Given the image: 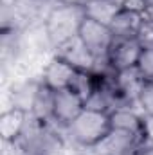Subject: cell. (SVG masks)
Here are the masks:
<instances>
[{"mask_svg": "<svg viewBox=\"0 0 153 155\" xmlns=\"http://www.w3.org/2000/svg\"><path fill=\"white\" fill-rule=\"evenodd\" d=\"M27 117H29V112L22 110V108H11L7 112H4L2 117H0V135L5 143H16L25 126H27Z\"/></svg>", "mask_w": 153, "mask_h": 155, "instance_id": "cell-10", "label": "cell"}, {"mask_svg": "<svg viewBox=\"0 0 153 155\" xmlns=\"http://www.w3.org/2000/svg\"><path fill=\"white\" fill-rule=\"evenodd\" d=\"M72 141L83 148H94L101 143L112 130V121L108 112L83 108L81 114L67 126Z\"/></svg>", "mask_w": 153, "mask_h": 155, "instance_id": "cell-2", "label": "cell"}, {"mask_svg": "<svg viewBox=\"0 0 153 155\" xmlns=\"http://www.w3.org/2000/svg\"><path fill=\"white\" fill-rule=\"evenodd\" d=\"M144 4H146L144 0H124V2H122V5H121V9L142 15V13H144Z\"/></svg>", "mask_w": 153, "mask_h": 155, "instance_id": "cell-19", "label": "cell"}, {"mask_svg": "<svg viewBox=\"0 0 153 155\" xmlns=\"http://www.w3.org/2000/svg\"><path fill=\"white\" fill-rule=\"evenodd\" d=\"M126 155H153V143L151 141H146V139H141L130 150V153H126Z\"/></svg>", "mask_w": 153, "mask_h": 155, "instance_id": "cell-18", "label": "cell"}, {"mask_svg": "<svg viewBox=\"0 0 153 155\" xmlns=\"http://www.w3.org/2000/svg\"><path fill=\"white\" fill-rule=\"evenodd\" d=\"M83 4H58L47 16L45 31L54 47L77 36L79 27L85 20Z\"/></svg>", "mask_w": 153, "mask_h": 155, "instance_id": "cell-1", "label": "cell"}, {"mask_svg": "<svg viewBox=\"0 0 153 155\" xmlns=\"http://www.w3.org/2000/svg\"><path fill=\"white\" fill-rule=\"evenodd\" d=\"M86 18H92L96 22H101L105 25H110L121 11V5L114 0H86L83 2Z\"/></svg>", "mask_w": 153, "mask_h": 155, "instance_id": "cell-13", "label": "cell"}, {"mask_svg": "<svg viewBox=\"0 0 153 155\" xmlns=\"http://www.w3.org/2000/svg\"><path fill=\"white\" fill-rule=\"evenodd\" d=\"M137 71L146 79V83H153V47H142L141 58L137 61Z\"/></svg>", "mask_w": 153, "mask_h": 155, "instance_id": "cell-15", "label": "cell"}, {"mask_svg": "<svg viewBox=\"0 0 153 155\" xmlns=\"http://www.w3.org/2000/svg\"><path fill=\"white\" fill-rule=\"evenodd\" d=\"M56 56H60L61 60L69 61L70 65H74L77 71H85V72H94L97 69V61L94 60V56L88 52V49L85 47V43L79 40V36L67 40L65 43L56 47Z\"/></svg>", "mask_w": 153, "mask_h": 155, "instance_id": "cell-8", "label": "cell"}, {"mask_svg": "<svg viewBox=\"0 0 153 155\" xmlns=\"http://www.w3.org/2000/svg\"><path fill=\"white\" fill-rule=\"evenodd\" d=\"M77 74H79V71L74 65L61 60L60 56H54L43 69L41 83H45L52 90H63V88H70L74 85Z\"/></svg>", "mask_w": 153, "mask_h": 155, "instance_id": "cell-7", "label": "cell"}, {"mask_svg": "<svg viewBox=\"0 0 153 155\" xmlns=\"http://www.w3.org/2000/svg\"><path fill=\"white\" fill-rule=\"evenodd\" d=\"M137 40L141 41L142 47H153V22L142 20V25L139 29Z\"/></svg>", "mask_w": 153, "mask_h": 155, "instance_id": "cell-17", "label": "cell"}, {"mask_svg": "<svg viewBox=\"0 0 153 155\" xmlns=\"http://www.w3.org/2000/svg\"><path fill=\"white\" fill-rule=\"evenodd\" d=\"M77 36L85 43L88 52L94 56V60L97 61V69H99V63L106 65V56H108V51H110V47L114 43V38H115L112 29H110V25H105L101 22H96V20L85 16L83 24L79 27Z\"/></svg>", "mask_w": 153, "mask_h": 155, "instance_id": "cell-3", "label": "cell"}, {"mask_svg": "<svg viewBox=\"0 0 153 155\" xmlns=\"http://www.w3.org/2000/svg\"><path fill=\"white\" fill-rule=\"evenodd\" d=\"M85 108V99L76 88H63L54 92V112L52 121L60 126H69Z\"/></svg>", "mask_w": 153, "mask_h": 155, "instance_id": "cell-5", "label": "cell"}, {"mask_svg": "<svg viewBox=\"0 0 153 155\" xmlns=\"http://www.w3.org/2000/svg\"><path fill=\"white\" fill-rule=\"evenodd\" d=\"M60 4H81L83 0H58Z\"/></svg>", "mask_w": 153, "mask_h": 155, "instance_id": "cell-22", "label": "cell"}, {"mask_svg": "<svg viewBox=\"0 0 153 155\" xmlns=\"http://www.w3.org/2000/svg\"><path fill=\"white\" fill-rule=\"evenodd\" d=\"M115 87L117 92L122 99L124 105H137L139 107V97L146 87V79L141 76V72L137 71V67L126 69V71H119L115 72Z\"/></svg>", "mask_w": 153, "mask_h": 155, "instance_id": "cell-9", "label": "cell"}, {"mask_svg": "<svg viewBox=\"0 0 153 155\" xmlns=\"http://www.w3.org/2000/svg\"><path fill=\"white\" fill-rule=\"evenodd\" d=\"M144 139L139 134L128 132V130H119V128H112L108 132V135L97 143L92 150L94 155H126L130 153V150L141 141Z\"/></svg>", "mask_w": 153, "mask_h": 155, "instance_id": "cell-6", "label": "cell"}, {"mask_svg": "<svg viewBox=\"0 0 153 155\" xmlns=\"http://www.w3.org/2000/svg\"><path fill=\"white\" fill-rule=\"evenodd\" d=\"M139 108L142 110V114L153 116V83H146V87L139 97Z\"/></svg>", "mask_w": 153, "mask_h": 155, "instance_id": "cell-16", "label": "cell"}, {"mask_svg": "<svg viewBox=\"0 0 153 155\" xmlns=\"http://www.w3.org/2000/svg\"><path fill=\"white\" fill-rule=\"evenodd\" d=\"M141 52L142 45L137 38H114V43L106 56V65L114 72L137 67Z\"/></svg>", "mask_w": 153, "mask_h": 155, "instance_id": "cell-4", "label": "cell"}, {"mask_svg": "<svg viewBox=\"0 0 153 155\" xmlns=\"http://www.w3.org/2000/svg\"><path fill=\"white\" fill-rule=\"evenodd\" d=\"M54 92L52 88H49L45 83L40 81V87L34 96V103H33V110L31 114L36 117L38 121L49 123L52 121V112H54Z\"/></svg>", "mask_w": 153, "mask_h": 155, "instance_id": "cell-14", "label": "cell"}, {"mask_svg": "<svg viewBox=\"0 0 153 155\" xmlns=\"http://www.w3.org/2000/svg\"><path fill=\"white\" fill-rule=\"evenodd\" d=\"M144 13H142V18L144 20H150L153 22V0H144Z\"/></svg>", "mask_w": 153, "mask_h": 155, "instance_id": "cell-21", "label": "cell"}, {"mask_svg": "<svg viewBox=\"0 0 153 155\" xmlns=\"http://www.w3.org/2000/svg\"><path fill=\"white\" fill-rule=\"evenodd\" d=\"M142 20H144L142 15L121 9L114 18V22L110 24V29L115 38H137Z\"/></svg>", "mask_w": 153, "mask_h": 155, "instance_id": "cell-12", "label": "cell"}, {"mask_svg": "<svg viewBox=\"0 0 153 155\" xmlns=\"http://www.w3.org/2000/svg\"><path fill=\"white\" fill-rule=\"evenodd\" d=\"M142 110L141 108H133L132 105H122L117 107L110 112V121H112V128L119 130H128L133 134L142 135Z\"/></svg>", "mask_w": 153, "mask_h": 155, "instance_id": "cell-11", "label": "cell"}, {"mask_svg": "<svg viewBox=\"0 0 153 155\" xmlns=\"http://www.w3.org/2000/svg\"><path fill=\"white\" fill-rule=\"evenodd\" d=\"M142 137L153 143V116H142Z\"/></svg>", "mask_w": 153, "mask_h": 155, "instance_id": "cell-20", "label": "cell"}]
</instances>
